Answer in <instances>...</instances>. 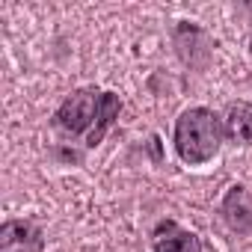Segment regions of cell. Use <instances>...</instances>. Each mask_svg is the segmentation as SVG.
Masks as SVG:
<instances>
[{"label":"cell","mask_w":252,"mask_h":252,"mask_svg":"<svg viewBox=\"0 0 252 252\" xmlns=\"http://www.w3.org/2000/svg\"><path fill=\"white\" fill-rule=\"evenodd\" d=\"M152 249L155 252H202V240L193 231L181 228L175 220H163L152 231Z\"/></svg>","instance_id":"cell-5"},{"label":"cell","mask_w":252,"mask_h":252,"mask_svg":"<svg viewBox=\"0 0 252 252\" xmlns=\"http://www.w3.org/2000/svg\"><path fill=\"white\" fill-rule=\"evenodd\" d=\"M225 137L234 146H252V104L249 101H234L225 113Z\"/></svg>","instance_id":"cell-6"},{"label":"cell","mask_w":252,"mask_h":252,"mask_svg":"<svg viewBox=\"0 0 252 252\" xmlns=\"http://www.w3.org/2000/svg\"><path fill=\"white\" fill-rule=\"evenodd\" d=\"M222 220L237 234H252V193L243 184H234L222 199Z\"/></svg>","instance_id":"cell-4"},{"label":"cell","mask_w":252,"mask_h":252,"mask_svg":"<svg viewBox=\"0 0 252 252\" xmlns=\"http://www.w3.org/2000/svg\"><path fill=\"white\" fill-rule=\"evenodd\" d=\"M45 237L39 225L27 220H9L0 228V252H42Z\"/></svg>","instance_id":"cell-3"},{"label":"cell","mask_w":252,"mask_h":252,"mask_svg":"<svg viewBox=\"0 0 252 252\" xmlns=\"http://www.w3.org/2000/svg\"><path fill=\"white\" fill-rule=\"evenodd\" d=\"M98 110H101V92H98L95 86H83V89L71 92V95L60 104L54 122H57L60 131L77 137V134H83L86 128H92V125H95Z\"/></svg>","instance_id":"cell-2"},{"label":"cell","mask_w":252,"mask_h":252,"mask_svg":"<svg viewBox=\"0 0 252 252\" xmlns=\"http://www.w3.org/2000/svg\"><path fill=\"white\" fill-rule=\"evenodd\" d=\"M119 110H122V98H119L116 92H101V110H98V119H95V125H92L89 137H86V146H89V149H95V146L104 140V134L110 131V125L119 119Z\"/></svg>","instance_id":"cell-7"},{"label":"cell","mask_w":252,"mask_h":252,"mask_svg":"<svg viewBox=\"0 0 252 252\" xmlns=\"http://www.w3.org/2000/svg\"><path fill=\"white\" fill-rule=\"evenodd\" d=\"M225 128L214 110L190 107L175 122V152L187 166H202L217 158Z\"/></svg>","instance_id":"cell-1"}]
</instances>
